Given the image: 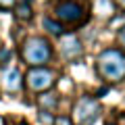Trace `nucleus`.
Returning <instances> with one entry per match:
<instances>
[{"instance_id": "nucleus-1", "label": "nucleus", "mask_w": 125, "mask_h": 125, "mask_svg": "<svg viewBox=\"0 0 125 125\" xmlns=\"http://www.w3.org/2000/svg\"><path fill=\"white\" fill-rule=\"evenodd\" d=\"M98 73L108 83H119L125 79V54L119 48H106L98 54Z\"/></svg>"}, {"instance_id": "nucleus-2", "label": "nucleus", "mask_w": 125, "mask_h": 125, "mask_svg": "<svg viewBox=\"0 0 125 125\" xmlns=\"http://www.w3.org/2000/svg\"><path fill=\"white\" fill-rule=\"evenodd\" d=\"M21 56L29 67H44L52 58V46L46 38H29L23 42Z\"/></svg>"}, {"instance_id": "nucleus-3", "label": "nucleus", "mask_w": 125, "mask_h": 125, "mask_svg": "<svg viewBox=\"0 0 125 125\" xmlns=\"http://www.w3.org/2000/svg\"><path fill=\"white\" fill-rule=\"evenodd\" d=\"M54 15L56 21L67 23V25H75L81 23L83 17L88 19V0H61L54 6Z\"/></svg>"}, {"instance_id": "nucleus-4", "label": "nucleus", "mask_w": 125, "mask_h": 125, "mask_svg": "<svg viewBox=\"0 0 125 125\" xmlns=\"http://www.w3.org/2000/svg\"><path fill=\"white\" fill-rule=\"evenodd\" d=\"M73 117L77 125H94L100 117V104L90 96H81L73 108Z\"/></svg>"}, {"instance_id": "nucleus-5", "label": "nucleus", "mask_w": 125, "mask_h": 125, "mask_svg": "<svg viewBox=\"0 0 125 125\" xmlns=\"http://www.w3.org/2000/svg\"><path fill=\"white\" fill-rule=\"evenodd\" d=\"M25 81L31 92H46V90H50L54 85L56 75L46 67H31L29 73L25 75Z\"/></svg>"}, {"instance_id": "nucleus-6", "label": "nucleus", "mask_w": 125, "mask_h": 125, "mask_svg": "<svg viewBox=\"0 0 125 125\" xmlns=\"http://www.w3.org/2000/svg\"><path fill=\"white\" fill-rule=\"evenodd\" d=\"M61 52H62L65 58L75 61V58L81 56V52H83L81 40L75 36V33H65V36H61Z\"/></svg>"}, {"instance_id": "nucleus-7", "label": "nucleus", "mask_w": 125, "mask_h": 125, "mask_svg": "<svg viewBox=\"0 0 125 125\" xmlns=\"http://www.w3.org/2000/svg\"><path fill=\"white\" fill-rule=\"evenodd\" d=\"M23 85V75L19 69H6L2 73V88L6 92H19Z\"/></svg>"}, {"instance_id": "nucleus-8", "label": "nucleus", "mask_w": 125, "mask_h": 125, "mask_svg": "<svg viewBox=\"0 0 125 125\" xmlns=\"http://www.w3.org/2000/svg\"><path fill=\"white\" fill-rule=\"evenodd\" d=\"M42 27H44V29L48 31L50 36H54V38L65 36V27H62V23H61V21H56V19L44 17V19H42Z\"/></svg>"}, {"instance_id": "nucleus-9", "label": "nucleus", "mask_w": 125, "mask_h": 125, "mask_svg": "<svg viewBox=\"0 0 125 125\" xmlns=\"http://www.w3.org/2000/svg\"><path fill=\"white\" fill-rule=\"evenodd\" d=\"M38 104H40V108L42 111H54L56 108V104H58V100H56V96H52V94H42L40 98H38Z\"/></svg>"}, {"instance_id": "nucleus-10", "label": "nucleus", "mask_w": 125, "mask_h": 125, "mask_svg": "<svg viewBox=\"0 0 125 125\" xmlns=\"http://www.w3.org/2000/svg\"><path fill=\"white\" fill-rule=\"evenodd\" d=\"M17 17L21 19V21H29V19H31V0H19Z\"/></svg>"}, {"instance_id": "nucleus-11", "label": "nucleus", "mask_w": 125, "mask_h": 125, "mask_svg": "<svg viewBox=\"0 0 125 125\" xmlns=\"http://www.w3.org/2000/svg\"><path fill=\"white\" fill-rule=\"evenodd\" d=\"M52 125H73V121L69 119L67 115H61V117H54Z\"/></svg>"}, {"instance_id": "nucleus-12", "label": "nucleus", "mask_w": 125, "mask_h": 125, "mask_svg": "<svg viewBox=\"0 0 125 125\" xmlns=\"http://www.w3.org/2000/svg\"><path fill=\"white\" fill-rule=\"evenodd\" d=\"M117 40H119V46H121V52H123L125 54V25L123 27H121V29H119V36H117Z\"/></svg>"}, {"instance_id": "nucleus-13", "label": "nucleus", "mask_w": 125, "mask_h": 125, "mask_svg": "<svg viewBox=\"0 0 125 125\" xmlns=\"http://www.w3.org/2000/svg\"><path fill=\"white\" fill-rule=\"evenodd\" d=\"M9 58H10V50H9V48L0 50V62H2V65H4V62H9Z\"/></svg>"}, {"instance_id": "nucleus-14", "label": "nucleus", "mask_w": 125, "mask_h": 125, "mask_svg": "<svg viewBox=\"0 0 125 125\" xmlns=\"http://www.w3.org/2000/svg\"><path fill=\"white\" fill-rule=\"evenodd\" d=\"M13 4H15V0H0V6L2 9H10Z\"/></svg>"}, {"instance_id": "nucleus-15", "label": "nucleus", "mask_w": 125, "mask_h": 125, "mask_svg": "<svg viewBox=\"0 0 125 125\" xmlns=\"http://www.w3.org/2000/svg\"><path fill=\"white\" fill-rule=\"evenodd\" d=\"M115 2H117V4L121 6V9H125V0H115Z\"/></svg>"}, {"instance_id": "nucleus-16", "label": "nucleus", "mask_w": 125, "mask_h": 125, "mask_svg": "<svg viewBox=\"0 0 125 125\" xmlns=\"http://www.w3.org/2000/svg\"><path fill=\"white\" fill-rule=\"evenodd\" d=\"M108 125H115V123H108Z\"/></svg>"}]
</instances>
